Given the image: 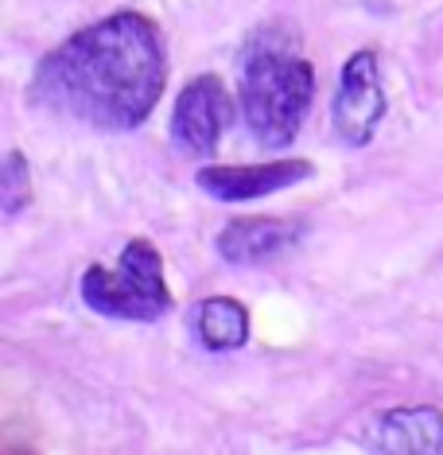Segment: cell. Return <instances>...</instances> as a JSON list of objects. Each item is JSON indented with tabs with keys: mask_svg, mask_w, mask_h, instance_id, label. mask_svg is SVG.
I'll return each mask as SVG.
<instances>
[{
	"mask_svg": "<svg viewBox=\"0 0 443 455\" xmlns=\"http://www.w3.org/2000/svg\"><path fill=\"white\" fill-rule=\"evenodd\" d=\"M78 292L90 312L121 323H156L175 304L163 276V257L144 237H132L117 253V265H90L78 281Z\"/></svg>",
	"mask_w": 443,
	"mask_h": 455,
	"instance_id": "cell-3",
	"label": "cell"
},
{
	"mask_svg": "<svg viewBox=\"0 0 443 455\" xmlns=\"http://www.w3.org/2000/svg\"><path fill=\"white\" fill-rule=\"evenodd\" d=\"M389 98L381 86V63L374 51H354L343 63L335 98H331V129L346 148H366L385 121Z\"/></svg>",
	"mask_w": 443,
	"mask_h": 455,
	"instance_id": "cell-4",
	"label": "cell"
},
{
	"mask_svg": "<svg viewBox=\"0 0 443 455\" xmlns=\"http://www.w3.org/2000/svg\"><path fill=\"white\" fill-rule=\"evenodd\" d=\"M163 86L168 47L160 28L121 8L51 47L28 82V101L101 132H132L160 106Z\"/></svg>",
	"mask_w": 443,
	"mask_h": 455,
	"instance_id": "cell-1",
	"label": "cell"
},
{
	"mask_svg": "<svg viewBox=\"0 0 443 455\" xmlns=\"http://www.w3.org/2000/svg\"><path fill=\"white\" fill-rule=\"evenodd\" d=\"M249 307L233 296H206L191 307V335L210 355H230L249 343Z\"/></svg>",
	"mask_w": 443,
	"mask_h": 455,
	"instance_id": "cell-9",
	"label": "cell"
},
{
	"mask_svg": "<svg viewBox=\"0 0 443 455\" xmlns=\"http://www.w3.org/2000/svg\"><path fill=\"white\" fill-rule=\"evenodd\" d=\"M233 121V98L218 75H194L179 90L171 109V140L187 156H210L218 152Z\"/></svg>",
	"mask_w": 443,
	"mask_h": 455,
	"instance_id": "cell-5",
	"label": "cell"
},
{
	"mask_svg": "<svg viewBox=\"0 0 443 455\" xmlns=\"http://www.w3.org/2000/svg\"><path fill=\"white\" fill-rule=\"evenodd\" d=\"M369 451L381 455H443V409L412 405L381 412L369 428Z\"/></svg>",
	"mask_w": 443,
	"mask_h": 455,
	"instance_id": "cell-8",
	"label": "cell"
},
{
	"mask_svg": "<svg viewBox=\"0 0 443 455\" xmlns=\"http://www.w3.org/2000/svg\"><path fill=\"white\" fill-rule=\"evenodd\" d=\"M315 98V67L292 44H281V32H257L245 44L241 78H238V106L245 113L249 137L269 152L288 148L300 137L307 109Z\"/></svg>",
	"mask_w": 443,
	"mask_h": 455,
	"instance_id": "cell-2",
	"label": "cell"
},
{
	"mask_svg": "<svg viewBox=\"0 0 443 455\" xmlns=\"http://www.w3.org/2000/svg\"><path fill=\"white\" fill-rule=\"evenodd\" d=\"M312 160H269V164H206L194 175V183L218 203H249L265 199L284 188L312 180Z\"/></svg>",
	"mask_w": 443,
	"mask_h": 455,
	"instance_id": "cell-6",
	"label": "cell"
},
{
	"mask_svg": "<svg viewBox=\"0 0 443 455\" xmlns=\"http://www.w3.org/2000/svg\"><path fill=\"white\" fill-rule=\"evenodd\" d=\"M304 219H276V214H253V219H233L218 234L214 250L225 265H269L296 253L307 237Z\"/></svg>",
	"mask_w": 443,
	"mask_h": 455,
	"instance_id": "cell-7",
	"label": "cell"
},
{
	"mask_svg": "<svg viewBox=\"0 0 443 455\" xmlns=\"http://www.w3.org/2000/svg\"><path fill=\"white\" fill-rule=\"evenodd\" d=\"M24 206H32V168L20 148L4 152V168H0V214L16 219Z\"/></svg>",
	"mask_w": 443,
	"mask_h": 455,
	"instance_id": "cell-10",
	"label": "cell"
}]
</instances>
